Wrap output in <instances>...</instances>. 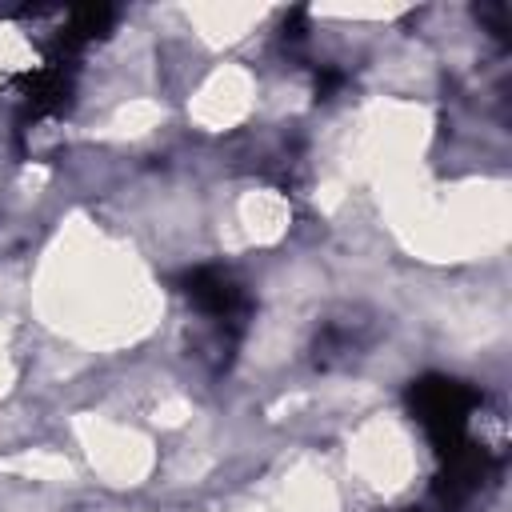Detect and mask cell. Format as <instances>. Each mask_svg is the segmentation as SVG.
I'll use <instances>...</instances> for the list:
<instances>
[{
  "label": "cell",
  "mask_w": 512,
  "mask_h": 512,
  "mask_svg": "<svg viewBox=\"0 0 512 512\" xmlns=\"http://www.w3.org/2000/svg\"><path fill=\"white\" fill-rule=\"evenodd\" d=\"M412 420L424 428L436 460H448L456 452H464L476 436H472V416L480 408V392L456 376H440V372H428L420 380L408 384V396H404Z\"/></svg>",
  "instance_id": "obj_1"
},
{
  "label": "cell",
  "mask_w": 512,
  "mask_h": 512,
  "mask_svg": "<svg viewBox=\"0 0 512 512\" xmlns=\"http://www.w3.org/2000/svg\"><path fill=\"white\" fill-rule=\"evenodd\" d=\"M180 292L184 300L216 328V340H220V352L236 348L244 328H248V316H252V300L248 292L240 288V280L228 272V268H216V264H200V268H188L180 276Z\"/></svg>",
  "instance_id": "obj_2"
}]
</instances>
